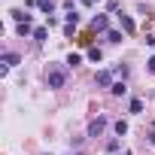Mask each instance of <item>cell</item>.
I'll list each match as a JSON object with an SVG mask.
<instances>
[{
  "mask_svg": "<svg viewBox=\"0 0 155 155\" xmlns=\"http://www.w3.org/2000/svg\"><path fill=\"white\" fill-rule=\"evenodd\" d=\"M104 128H107V119H104V116H101V119H94V122H91V125H88V137H97V134H101V131H104Z\"/></svg>",
  "mask_w": 155,
  "mask_h": 155,
  "instance_id": "obj_4",
  "label": "cell"
},
{
  "mask_svg": "<svg viewBox=\"0 0 155 155\" xmlns=\"http://www.w3.org/2000/svg\"><path fill=\"white\" fill-rule=\"evenodd\" d=\"M128 110H131V113H143V101H140V97H134V101H131V107H128Z\"/></svg>",
  "mask_w": 155,
  "mask_h": 155,
  "instance_id": "obj_10",
  "label": "cell"
},
{
  "mask_svg": "<svg viewBox=\"0 0 155 155\" xmlns=\"http://www.w3.org/2000/svg\"><path fill=\"white\" fill-rule=\"evenodd\" d=\"M107 40H110V43H122V34H119V31H107Z\"/></svg>",
  "mask_w": 155,
  "mask_h": 155,
  "instance_id": "obj_13",
  "label": "cell"
},
{
  "mask_svg": "<svg viewBox=\"0 0 155 155\" xmlns=\"http://www.w3.org/2000/svg\"><path fill=\"white\" fill-rule=\"evenodd\" d=\"M146 67H149V73H152V76H155V55H152V58H149V61H146Z\"/></svg>",
  "mask_w": 155,
  "mask_h": 155,
  "instance_id": "obj_16",
  "label": "cell"
},
{
  "mask_svg": "<svg viewBox=\"0 0 155 155\" xmlns=\"http://www.w3.org/2000/svg\"><path fill=\"white\" fill-rule=\"evenodd\" d=\"M110 91H113V94H125V91H128V85H125V82H113V88H110Z\"/></svg>",
  "mask_w": 155,
  "mask_h": 155,
  "instance_id": "obj_9",
  "label": "cell"
},
{
  "mask_svg": "<svg viewBox=\"0 0 155 155\" xmlns=\"http://www.w3.org/2000/svg\"><path fill=\"white\" fill-rule=\"evenodd\" d=\"M94 82H97L101 88H113V73H110V70H101V73L94 76Z\"/></svg>",
  "mask_w": 155,
  "mask_h": 155,
  "instance_id": "obj_2",
  "label": "cell"
},
{
  "mask_svg": "<svg viewBox=\"0 0 155 155\" xmlns=\"http://www.w3.org/2000/svg\"><path fill=\"white\" fill-rule=\"evenodd\" d=\"M46 82H49V88H64V82H67V73H64L61 67H52V70L46 73Z\"/></svg>",
  "mask_w": 155,
  "mask_h": 155,
  "instance_id": "obj_1",
  "label": "cell"
},
{
  "mask_svg": "<svg viewBox=\"0 0 155 155\" xmlns=\"http://www.w3.org/2000/svg\"><path fill=\"white\" fill-rule=\"evenodd\" d=\"M18 61H21V58H18L15 52H6V55H3V64H6V67H15Z\"/></svg>",
  "mask_w": 155,
  "mask_h": 155,
  "instance_id": "obj_5",
  "label": "cell"
},
{
  "mask_svg": "<svg viewBox=\"0 0 155 155\" xmlns=\"http://www.w3.org/2000/svg\"><path fill=\"white\" fill-rule=\"evenodd\" d=\"M88 58H91V61H101V58H104V52L94 46V49H88Z\"/></svg>",
  "mask_w": 155,
  "mask_h": 155,
  "instance_id": "obj_14",
  "label": "cell"
},
{
  "mask_svg": "<svg viewBox=\"0 0 155 155\" xmlns=\"http://www.w3.org/2000/svg\"><path fill=\"white\" fill-rule=\"evenodd\" d=\"M116 134H119V137H125V134H128V122H122V119H119V122H116Z\"/></svg>",
  "mask_w": 155,
  "mask_h": 155,
  "instance_id": "obj_11",
  "label": "cell"
},
{
  "mask_svg": "<svg viewBox=\"0 0 155 155\" xmlns=\"http://www.w3.org/2000/svg\"><path fill=\"white\" fill-rule=\"evenodd\" d=\"M149 140H152V143H155V134H152V137H149Z\"/></svg>",
  "mask_w": 155,
  "mask_h": 155,
  "instance_id": "obj_17",
  "label": "cell"
},
{
  "mask_svg": "<svg viewBox=\"0 0 155 155\" xmlns=\"http://www.w3.org/2000/svg\"><path fill=\"white\" fill-rule=\"evenodd\" d=\"M40 9H43V12H46V15H49V12H52V9H55V3H52V0H40Z\"/></svg>",
  "mask_w": 155,
  "mask_h": 155,
  "instance_id": "obj_12",
  "label": "cell"
},
{
  "mask_svg": "<svg viewBox=\"0 0 155 155\" xmlns=\"http://www.w3.org/2000/svg\"><path fill=\"white\" fill-rule=\"evenodd\" d=\"M122 155H131V152H122Z\"/></svg>",
  "mask_w": 155,
  "mask_h": 155,
  "instance_id": "obj_18",
  "label": "cell"
},
{
  "mask_svg": "<svg viewBox=\"0 0 155 155\" xmlns=\"http://www.w3.org/2000/svg\"><path fill=\"white\" fill-rule=\"evenodd\" d=\"M46 37H49V31H46V28H34V40H40V43H43Z\"/></svg>",
  "mask_w": 155,
  "mask_h": 155,
  "instance_id": "obj_8",
  "label": "cell"
},
{
  "mask_svg": "<svg viewBox=\"0 0 155 155\" xmlns=\"http://www.w3.org/2000/svg\"><path fill=\"white\" fill-rule=\"evenodd\" d=\"M15 31H18V34H21V37H28V34H31V37H34V28H31V21H21V25H18V28H15Z\"/></svg>",
  "mask_w": 155,
  "mask_h": 155,
  "instance_id": "obj_7",
  "label": "cell"
},
{
  "mask_svg": "<svg viewBox=\"0 0 155 155\" xmlns=\"http://www.w3.org/2000/svg\"><path fill=\"white\" fill-rule=\"evenodd\" d=\"M119 21H122V28H125V34H134V21H131L128 15H119Z\"/></svg>",
  "mask_w": 155,
  "mask_h": 155,
  "instance_id": "obj_6",
  "label": "cell"
},
{
  "mask_svg": "<svg viewBox=\"0 0 155 155\" xmlns=\"http://www.w3.org/2000/svg\"><path fill=\"white\" fill-rule=\"evenodd\" d=\"M67 64H70V67H76V64H82V55H70V58H67Z\"/></svg>",
  "mask_w": 155,
  "mask_h": 155,
  "instance_id": "obj_15",
  "label": "cell"
},
{
  "mask_svg": "<svg viewBox=\"0 0 155 155\" xmlns=\"http://www.w3.org/2000/svg\"><path fill=\"white\" fill-rule=\"evenodd\" d=\"M91 28H94L97 34H107V31H110V18H107V15H94V21H91Z\"/></svg>",
  "mask_w": 155,
  "mask_h": 155,
  "instance_id": "obj_3",
  "label": "cell"
}]
</instances>
